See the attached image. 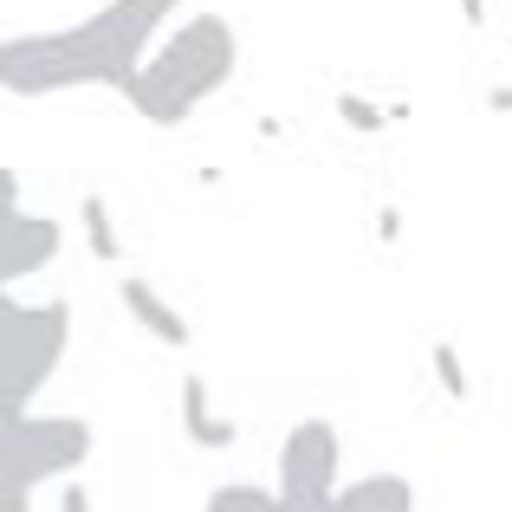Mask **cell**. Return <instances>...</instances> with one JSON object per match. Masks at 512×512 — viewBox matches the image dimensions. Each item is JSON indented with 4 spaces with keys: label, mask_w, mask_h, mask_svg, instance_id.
<instances>
[{
    "label": "cell",
    "mask_w": 512,
    "mask_h": 512,
    "mask_svg": "<svg viewBox=\"0 0 512 512\" xmlns=\"http://www.w3.org/2000/svg\"><path fill=\"white\" fill-rule=\"evenodd\" d=\"M338 124L370 137V130H383V124H389V104H370V98H357V91H338Z\"/></svg>",
    "instance_id": "4fadbf2b"
},
{
    "label": "cell",
    "mask_w": 512,
    "mask_h": 512,
    "mask_svg": "<svg viewBox=\"0 0 512 512\" xmlns=\"http://www.w3.org/2000/svg\"><path fill=\"white\" fill-rule=\"evenodd\" d=\"M7 415H20V409H7V402H0V422H7Z\"/></svg>",
    "instance_id": "ac0fdd59"
},
{
    "label": "cell",
    "mask_w": 512,
    "mask_h": 512,
    "mask_svg": "<svg viewBox=\"0 0 512 512\" xmlns=\"http://www.w3.org/2000/svg\"><path fill=\"white\" fill-rule=\"evenodd\" d=\"M117 299H124V312L137 318V325L150 331L156 344H169V350H188V344H195V325H188V318L175 312V305H169V299H163V292H156V286H150L143 273H124V286H117Z\"/></svg>",
    "instance_id": "52a82bcc"
},
{
    "label": "cell",
    "mask_w": 512,
    "mask_h": 512,
    "mask_svg": "<svg viewBox=\"0 0 512 512\" xmlns=\"http://www.w3.org/2000/svg\"><path fill=\"white\" fill-rule=\"evenodd\" d=\"M331 512H415V487L402 474H363L325 500Z\"/></svg>",
    "instance_id": "9c48e42d"
},
{
    "label": "cell",
    "mask_w": 512,
    "mask_h": 512,
    "mask_svg": "<svg viewBox=\"0 0 512 512\" xmlns=\"http://www.w3.org/2000/svg\"><path fill=\"white\" fill-rule=\"evenodd\" d=\"M130 59L98 33V20L59 26V33H13L0 39V91L7 98H59V91H91V85H124Z\"/></svg>",
    "instance_id": "7a4b0ae2"
},
{
    "label": "cell",
    "mask_w": 512,
    "mask_h": 512,
    "mask_svg": "<svg viewBox=\"0 0 512 512\" xmlns=\"http://www.w3.org/2000/svg\"><path fill=\"white\" fill-rule=\"evenodd\" d=\"M182 7H188V0H104L91 20H98V33L111 39V46L124 52L130 65H137V59H143V46H150V39L163 33V26H169Z\"/></svg>",
    "instance_id": "8992f818"
},
{
    "label": "cell",
    "mask_w": 512,
    "mask_h": 512,
    "mask_svg": "<svg viewBox=\"0 0 512 512\" xmlns=\"http://www.w3.org/2000/svg\"><path fill=\"white\" fill-rule=\"evenodd\" d=\"M59 512H91L85 480H72V474H65V487H59Z\"/></svg>",
    "instance_id": "9a60e30c"
},
{
    "label": "cell",
    "mask_w": 512,
    "mask_h": 512,
    "mask_svg": "<svg viewBox=\"0 0 512 512\" xmlns=\"http://www.w3.org/2000/svg\"><path fill=\"white\" fill-rule=\"evenodd\" d=\"M201 512H286L279 506V493L273 487H253V480H227V487H214L208 493V506Z\"/></svg>",
    "instance_id": "8fae6325"
},
{
    "label": "cell",
    "mask_w": 512,
    "mask_h": 512,
    "mask_svg": "<svg viewBox=\"0 0 512 512\" xmlns=\"http://www.w3.org/2000/svg\"><path fill=\"white\" fill-rule=\"evenodd\" d=\"M461 20L480 33V26H487V0H461Z\"/></svg>",
    "instance_id": "2e32d148"
},
{
    "label": "cell",
    "mask_w": 512,
    "mask_h": 512,
    "mask_svg": "<svg viewBox=\"0 0 512 512\" xmlns=\"http://www.w3.org/2000/svg\"><path fill=\"white\" fill-rule=\"evenodd\" d=\"M240 72V33L227 13L195 7L169 26L156 46H143V59L124 72V104L156 130H175L201 111L208 98H221Z\"/></svg>",
    "instance_id": "6da1fadb"
},
{
    "label": "cell",
    "mask_w": 512,
    "mask_h": 512,
    "mask_svg": "<svg viewBox=\"0 0 512 512\" xmlns=\"http://www.w3.org/2000/svg\"><path fill=\"white\" fill-rule=\"evenodd\" d=\"M435 383H441V396L448 402H467L474 396V376H467V363H461V350H454V338H435Z\"/></svg>",
    "instance_id": "7c38bea8"
},
{
    "label": "cell",
    "mask_w": 512,
    "mask_h": 512,
    "mask_svg": "<svg viewBox=\"0 0 512 512\" xmlns=\"http://www.w3.org/2000/svg\"><path fill=\"white\" fill-rule=\"evenodd\" d=\"M182 435L195 441V448H208V454H227L240 441V428L227 422V415H214L208 376H201V370H182Z\"/></svg>",
    "instance_id": "ba28073f"
},
{
    "label": "cell",
    "mask_w": 512,
    "mask_h": 512,
    "mask_svg": "<svg viewBox=\"0 0 512 512\" xmlns=\"http://www.w3.org/2000/svg\"><path fill=\"white\" fill-rule=\"evenodd\" d=\"M376 234H383V240H402V214H396V208H383V221H376Z\"/></svg>",
    "instance_id": "e0dca14e"
},
{
    "label": "cell",
    "mask_w": 512,
    "mask_h": 512,
    "mask_svg": "<svg viewBox=\"0 0 512 512\" xmlns=\"http://www.w3.org/2000/svg\"><path fill=\"white\" fill-rule=\"evenodd\" d=\"M0 461L26 480V487H46V480H65L91 461V422L85 415H7L0 422Z\"/></svg>",
    "instance_id": "277c9868"
},
{
    "label": "cell",
    "mask_w": 512,
    "mask_h": 512,
    "mask_svg": "<svg viewBox=\"0 0 512 512\" xmlns=\"http://www.w3.org/2000/svg\"><path fill=\"white\" fill-rule=\"evenodd\" d=\"M65 350H72V299L26 305L0 292V402L7 409H33L39 389L59 376Z\"/></svg>",
    "instance_id": "3957f363"
},
{
    "label": "cell",
    "mask_w": 512,
    "mask_h": 512,
    "mask_svg": "<svg viewBox=\"0 0 512 512\" xmlns=\"http://www.w3.org/2000/svg\"><path fill=\"white\" fill-rule=\"evenodd\" d=\"M305 512H331V506H305Z\"/></svg>",
    "instance_id": "d6986e66"
},
{
    "label": "cell",
    "mask_w": 512,
    "mask_h": 512,
    "mask_svg": "<svg viewBox=\"0 0 512 512\" xmlns=\"http://www.w3.org/2000/svg\"><path fill=\"white\" fill-rule=\"evenodd\" d=\"M78 227H85V247L98 253L104 266L124 260V240H117V221H111V201H104V195H85V201H78Z\"/></svg>",
    "instance_id": "30bf717a"
},
{
    "label": "cell",
    "mask_w": 512,
    "mask_h": 512,
    "mask_svg": "<svg viewBox=\"0 0 512 512\" xmlns=\"http://www.w3.org/2000/svg\"><path fill=\"white\" fill-rule=\"evenodd\" d=\"M7 214H20V175L0 163V227H7Z\"/></svg>",
    "instance_id": "5bb4252c"
},
{
    "label": "cell",
    "mask_w": 512,
    "mask_h": 512,
    "mask_svg": "<svg viewBox=\"0 0 512 512\" xmlns=\"http://www.w3.org/2000/svg\"><path fill=\"white\" fill-rule=\"evenodd\" d=\"M338 474H344V441L325 415H305V422L286 428L279 441V506L286 512H305V506H325L338 493Z\"/></svg>",
    "instance_id": "5b68a950"
}]
</instances>
